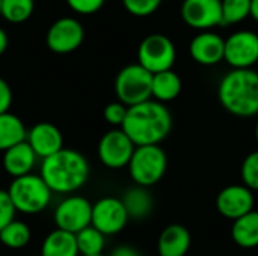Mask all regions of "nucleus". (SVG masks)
<instances>
[{
  "instance_id": "8",
  "label": "nucleus",
  "mask_w": 258,
  "mask_h": 256,
  "mask_svg": "<svg viewBox=\"0 0 258 256\" xmlns=\"http://www.w3.org/2000/svg\"><path fill=\"white\" fill-rule=\"evenodd\" d=\"M53 220L57 229L77 234L91 226L92 222V204L79 195L65 196L54 208Z\"/></svg>"
},
{
  "instance_id": "34",
  "label": "nucleus",
  "mask_w": 258,
  "mask_h": 256,
  "mask_svg": "<svg viewBox=\"0 0 258 256\" xmlns=\"http://www.w3.org/2000/svg\"><path fill=\"white\" fill-rule=\"evenodd\" d=\"M110 256H142L139 250L132 246H118L112 250Z\"/></svg>"
},
{
  "instance_id": "13",
  "label": "nucleus",
  "mask_w": 258,
  "mask_h": 256,
  "mask_svg": "<svg viewBox=\"0 0 258 256\" xmlns=\"http://www.w3.org/2000/svg\"><path fill=\"white\" fill-rule=\"evenodd\" d=\"M180 14L189 27L206 32L222 24V0H183Z\"/></svg>"
},
{
  "instance_id": "11",
  "label": "nucleus",
  "mask_w": 258,
  "mask_h": 256,
  "mask_svg": "<svg viewBox=\"0 0 258 256\" xmlns=\"http://www.w3.org/2000/svg\"><path fill=\"white\" fill-rule=\"evenodd\" d=\"M224 60L233 69H251L258 62V33L239 30L225 39Z\"/></svg>"
},
{
  "instance_id": "16",
  "label": "nucleus",
  "mask_w": 258,
  "mask_h": 256,
  "mask_svg": "<svg viewBox=\"0 0 258 256\" xmlns=\"http://www.w3.org/2000/svg\"><path fill=\"white\" fill-rule=\"evenodd\" d=\"M190 57L204 66H213L224 60L225 39L210 30L201 32L194 36L189 45Z\"/></svg>"
},
{
  "instance_id": "29",
  "label": "nucleus",
  "mask_w": 258,
  "mask_h": 256,
  "mask_svg": "<svg viewBox=\"0 0 258 256\" xmlns=\"http://www.w3.org/2000/svg\"><path fill=\"white\" fill-rule=\"evenodd\" d=\"M163 0H122V5L127 12L135 17H148L154 14Z\"/></svg>"
},
{
  "instance_id": "3",
  "label": "nucleus",
  "mask_w": 258,
  "mask_h": 256,
  "mask_svg": "<svg viewBox=\"0 0 258 256\" xmlns=\"http://www.w3.org/2000/svg\"><path fill=\"white\" fill-rule=\"evenodd\" d=\"M222 107L239 118L258 115V72L251 69H231L218 86Z\"/></svg>"
},
{
  "instance_id": "22",
  "label": "nucleus",
  "mask_w": 258,
  "mask_h": 256,
  "mask_svg": "<svg viewBox=\"0 0 258 256\" xmlns=\"http://www.w3.org/2000/svg\"><path fill=\"white\" fill-rule=\"evenodd\" d=\"M26 137H27V128L17 115L11 112L0 115V151L2 152L24 142Z\"/></svg>"
},
{
  "instance_id": "5",
  "label": "nucleus",
  "mask_w": 258,
  "mask_h": 256,
  "mask_svg": "<svg viewBox=\"0 0 258 256\" xmlns=\"http://www.w3.org/2000/svg\"><path fill=\"white\" fill-rule=\"evenodd\" d=\"M127 167L135 184L148 189L156 186L165 177L168 169V157L159 145L136 146Z\"/></svg>"
},
{
  "instance_id": "17",
  "label": "nucleus",
  "mask_w": 258,
  "mask_h": 256,
  "mask_svg": "<svg viewBox=\"0 0 258 256\" xmlns=\"http://www.w3.org/2000/svg\"><path fill=\"white\" fill-rule=\"evenodd\" d=\"M36 160H38L36 154L24 140L3 152L2 164H3V170L9 177L20 178V177L33 174Z\"/></svg>"
},
{
  "instance_id": "15",
  "label": "nucleus",
  "mask_w": 258,
  "mask_h": 256,
  "mask_svg": "<svg viewBox=\"0 0 258 256\" xmlns=\"http://www.w3.org/2000/svg\"><path fill=\"white\" fill-rule=\"evenodd\" d=\"M26 142L38 158L44 160L63 149L62 131L51 122H38L27 130Z\"/></svg>"
},
{
  "instance_id": "9",
  "label": "nucleus",
  "mask_w": 258,
  "mask_h": 256,
  "mask_svg": "<svg viewBox=\"0 0 258 256\" xmlns=\"http://www.w3.org/2000/svg\"><path fill=\"white\" fill-rule=\"evenodd\" d=\"M136 145L121 128H112L104 133L98 142L97 154L100 161L109 169H122L128 166Z\"/></svg>"
},
{
  "instance_id": "32",
  "label": "nucleus",
  "mask_w": 258,
  "mask_h": 256,
  "mask_svg": "<svg viewBox=\"0 0 258 256\" xmlns=\"http://www.w3.org/2000/svg\"><path fill=\"white\" fill-rule=\"evenodd\" d=\"M67 5L80 15H92L98 12L106 0H65Z\"/></svg>"
},
{
  "instance_id": "30",
  "label": "nucleus",
  "mask_w": 258,
  "mask_h": 256,
  "mask_svg": "<svg viewBox=\"0 0 258 256\" xmlns=\"http://www.w3.org/2000/svg\"><path fill=\"white\" fill-rule=\"evenodd\" d=\"M127 106H124L119 101H113L110 104H107L103 110V116L104 121L112 125L113 128H121V125L124 124L125 115H127Z\"/></svg>"
},
{
  "instance_id": "38",
  "label": "nucleus",
  "mask_w": 258,
  "mask_h": 256,
  "mask_svg": "<svg viewBox=\"0 0 258 256\" xmlns=\"http://www.w3.org/2000/svg\"><path fill=\"white\" fill-rule=\"evenodd\" d=\"M2 5H3V0H0V14H2Z\"/></svg>"
},
{
  "instance_id": "18",
  "label": "nucleus",
  "mask_w": 258,
  "mask_h": 256,
  "mask_svg": "<svg viewBox=\"0 0 258 256\" xmlns=\"http://www.w3.org/2000/svg\"><path fill=\"white\" fill-rule=\"evenodd\" d=\"M192 244V237L187 228L183 225L166 226L157 240L159 256H186Z\"/></svg>"
},
{
  "instance_id": "4",
  "label": "nucleus",
  "mask_w": 258,
  "mask_h": 256,
  "mask_svg": "<svg viewBox=\"0 0 258 256\" xmlns=\"http://www.w3.org/2000/svg\"><path fill=\"white\" fill-rule=\"evenodd\" d=\"M8 193L17 213L23 214L42 213L50 205L53 198V192L39 174H29L14 178L8 187Z\"/></svg>"
},
{
  "instance_id": "37",
  "label": "nucleus",
  "mask_w": 258,
  "mask_h": 256,
  "mask_svg": "<svg viewBox=\"0 0 258 256\" xmlns=\"http://www.w3.org/2000/svg\"><path fill=\"white\" fill-rule=\"evenodd\" d=\"M255 139H257V142H258V121H257V124H255Z\"/></svg>"
},
{
  "instance_id": "36",
  "label": "nucleus",
  "mask_w": 258,
  "mask_h": 256,
  "mask_svg": "<svg viewBox=\"0 0 258 256\" xmlns=\"http://www.w3.org/2000/svg\"><path fill=\"white\" fill-rule=\"evenodd\" d=\"M251 17L258 23V0H251Z\"/></svg>"
},
{
  "instance_id": "1",
  "label": "nucleus",
  "mask_w": 258,
  "mask_h": 256,
  "mask_svg": "<svg viewBox=\"0 0 258 256\" xmlns=\"http://www.w3.org/2000/svg\"><path fill=\"white\" fill-rule=\"evenodd\" d=\"M121 130L136 146L159 145L172 130V115L156 100H148L127 109Z\"/></svg>"
},
{
  "instance_id": "6",
  "label": "nucleus",
  "mask_w": 258,
  "mask_h": 256,
  "mask_svg": "<svg viewBox=\"0 0 258 256\" xmlns=\"http://www.w3.org/2000/svg\"><path fill=\"white\" fill-rule=\"evenodd\" d=\"M153 74L139 63L124 66L115 78V94L119 103L127 107L151 100Z\"/></svg>"
},
{
  "instance_id": "24",
  "label": "nucleus",
  "mask_w": 258,
  "mask_h": 256,
  "mask_svg": "<svg viewBox=\"0 0 258 256\" xmlns=\"http://www.w3.org/2000/svg\"><path fill=\"white\" fill-rule=\"evenodd\" d=\"M32 240V231L27 223L21 220H12L0 231V243L12 250L26 247Z\"/></svg>"
},
{
  "instance_id": "27",
  "label": "nucleus",
  "mask_w": 258,
  "mask_h": 256,
  "mask_svg": "<svg viewBox=\"0 0 258 256\" xmlns=\"http://www.w3.org/2000/svg\"><path fill=\"white\" fill-rule=\"evenodd\" d=\"M251 15V0H222V24H237Z\"/></svg>"
},
{
  "instance_id": "12",
  "label": "nucleus",
  "mask_w": 258,
  "mask_h": 256,
  "mask_svg": "<svg viewBox=\"0 0 258 256\" xmlns=\"http://www.w3.org/2000/svg\"><path fill=\"white\" fill-rule=\"evenodd\" d=\"M85 39L83 24L71 17L56 20L45 35L47 47L56 54H68L77 50Z\"/></svg>"
},
{
  "instance_id": "20",
  "label": "nucleus",
  "mask_w": 258,
  "mask_h": 256,
  "mask_svg": "<svg viewBox=\"0 0 258 256\" xmlns=\"http://www.w3.org/2000/svg\"><path fill=\"white\" fill-rule=\"evenodd\" d=\"M121 201L125 207L128 217L135 219V220L147 219L151 214L153 207H154L151 193L148 192V189L141 187V186H135V187L128 189L122 195Z\"/></svg>"
},
{
  "instance_id": "26",
  "label": "nucleus",
  "mask_w": 258,
  "mask_h": 256,
  "mask_svg": "<svg viewBox=\"0 0 258 256\" xmlns=\"http://www.w3.org/2000/svg\"><path fill=\"white\" fill-rule=\"evenodd\" d=\"M33 11L35 0H3L0 15L12 24H21L32 17Z\"/></svg>"
},
{
  "instance_id": "2",
  "label": "nucleus",
  "mask_w": 258,
  "mask_h": 256,
  "mask_svg": "<svg viewBox=\"0 0 258 256\" xmlns=\"http://www.w3.org/2000/svg\"><path fill=\"white\" fill-rule=\"evenodd\" d=\"M91 167L83 154L63 148L41 161L39 175L48 189L57 195H71L80 190L89 180Z\"/></svg>"
},
{
  "instance_id": "19",
  "label": "nucleus",
  "mask_w": 258,
  "mask_h": 256,
  "mask_svg": "<svg viewBox=\"0 0 258 256\" xmlns=\"http://www.w3.org/2000/svg\"><path fill=\"white\" fill-rule=\"evenodd\" d=\"M41 256H80L76 235L62 229H53L41 244Z\"/></svg>"
},
{
  "instance_id": "21",
  "label": "nucleus",
  "mask_w": 258,
  "mask_h": 256,
  "mask_svg": "<svg viewBox=\"0 0 258 256\" xmlns=\"http://www.w3.org/2000/svg\"><path fill=\"white\" fill-rule=\"evenodd\" d=\"M183 83L180 75L172 71H163L159 74H153V84H151V98L156 101L166 104L169 101H174L180 92H181Z\"/></svg>"
},
{
  "instance_id": "39",
  "label": "nucleus",
  "mask_w": 258,
  "mask_h": 256,
  "mask_svg": "<svg viewBox=\"0 0 258 256\" xmlns=\"http://www.w3.org/2000/svg\"><path fill=\"white\" fill-rule=\"evenodd\" d=\"M95 256H103V255H95Z\"/></svg>"
},
{
  "instance_id": "28",
  "label": "nucleus",
  "mask_w": 258,
  "mask_h": 256,
  "mask_svg": "<svg viewBox=\"0 0 258 256\" xmlns=\"http://www.w3.org/2000/svg\"><path fill=\"white\" fill-rule=\"evenodd\" d=\"M240 178L245 187L258 190V151L248 154L240 167Z\"/></svg>"
},
{
  "instance_id": "35",
  "label": "nucleus",
  "mask_w": 258,
  "mask_h": 256,
  "mask_svg": "<svg viewBox=\"0 0 258 256\" xmlns=\"http://www.w3.org/2000/svg\"><path fill=\"white\" fill-rule=\"evenodd\" d=\"M8 44H9V39H8V35L6 32L0 27V56L6 51L8 48Z\"/></svg>"
},
{
  "instance_id": "40",
  "label": "nucleus",
  "mask_w": 258,
  "mask_h": 256,
  "mask_svg": "<svg viewBox=\"0 0 258 256\" xmlns=\"http://www.w3.org/2000/svg\"><path fill=\"white\" fill-rule=\"evenodd\" d=\"M38 256H41V255H38Z\"/></svg>"
},
{
  "instance_id": "7",
  "label": "nucleus",
  "mask_w": 258,
  "mask_h": 256,
  "mask_svg": "<svg viewBox=\"0 0 258 256\" xmlns=\"http://www.w3.org/2000/svg\"><path fill=\"white\" fill-rule=\"evenodd\" d=\"M177 59L174 42L162 33H151L142 39L138 48V63L151 74L172 69Z\"/></svg>"
},
{
  "instance_id": "31",
  "label": "nucleus",
  "mask_w": 258,
  "mask_h": 256,
  "mask_svg": "<svg viewBox=\"0 0 258 256\" xmlns=\"http://www.w3.org/2000/svg\"><path fill=\"white\" fill-rule=\"evenodd\" d=\"M15 213H17V210L11 201L8 190L0 189V231L6 225H9L12 220H15Z\"/></svg>"
},
{
  "instance_id": "25",
  "label": "nucleus",
  "mask_w": 258,
  "mask_h": 256,
  "mask_svg": "<svg viewBox=\"0 0 258 256\" xmlns=\"http://www.w3.org/2000/svg\"><path fill=\"white\" fill-rule=\"evenodd\" d=\"M76 241L80 256L103 255L106 246V235H103L98 229H95L91 225L76 234Z\"/></svg>"
},
{
  "instance_id": "14",
  "label": "nucleus",
  "mask_w": 258,
  "mask_h": 256,
  "mask_svg": "<svg viewBox=\"0 0 258 256\" xmlns=\"http://www.w3.org/2000/svg\"><path fill=\"white\" fill-rule=\"evenodd\" d=\"M254 204L255 199L252 190H249L243 184L227 186L218 193L216 198V210L219 211V214L233 222L254 211Z\"/></svg>"
},
{
  "instance_id": "33",
  "label": "nucleus",
  "mask_w": 258,
  "mask_h": 256,
  "mask_svg": "<svg viewBox=\"0 0 258 256\" xmlns=\"http://www.w3.org/2000/svg\"><path fill=\"white\" fill-rule=\"evenodd\" d=\"M12 100H14V95H12L11 86L8 84L5 78L0 77V115L9 112L12 106Z\"/></svg>"
},
{
  "instance_id": "23",
  "label": "nucleus",
  "mask_w": 258,
  "mask_h": 256,
  "mask_svg": "<svg viewBox=\"0 0 258 256\" xmlns=\"http://www.w3.org/2000/svg\"><path fill=\"white\" fill-rule=\"evenodd\" d=\"M231 237L239 247H258V211H251L246 216L233 222Z\"/></svg>"
},
{
  "instance_id": "10",
  "label": "nucleus",
  "mask_w": 258,
  "mask_h": 256,
  "mask_svg": "<svg viewBox=\"0 0 258 256\" xmlns=\"http://www.w3.org/2000/svg\"><path fill=\"white\" fill-rule=\"evenodd\" d=\"M128 220L130 217L119 198L104 196L92 204L91 225L106 237L119 234L125 228Z\"/></svg>"
}]
</instances>
